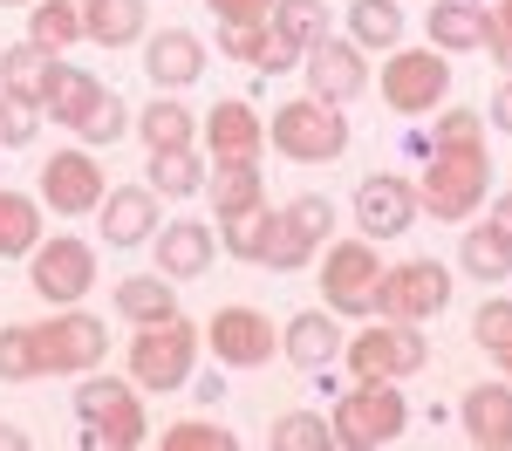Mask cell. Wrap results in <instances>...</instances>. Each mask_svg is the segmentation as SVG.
I'll use <instances>...</instances> for the list:
<instances>
[{"instance_id": "obj_11", "label": "cell", "mask_w": 512, "mask_h": 451, "mask_svg": "<svg viewBox=\"0 0 512 451\" xmlns=\"http://www.w3.org/2000/svg\"><path fill=\"white\" fill-rule=\"evenodd\" d=\"M444 308H451V267L437 260H403L376 287V315H396V322H431Z\"/></svg>"}, {"instance_id": "obj_21", "label": "cell", "mask_w": 512, "mask_h": 451, "mask_svg": "<svg viewBox=\"0 0 512 451\" xmlns=\"http://www.w3.org/2000/svg\"><path fill=\"white\" fill-rule=\"evenodd\" d=\"M212 253H219V240H212L205 219H171V226L158 233V274H171V281H198V274L212 267Z\"/></svg>"}, {"instance_id": "obj_23", "label": "cell", "mask_w": 512, "mask_h": 451, "mask_svg": "<svg viewBox=\"0 0 512 451\" xmlns=\"http://www.w3.org/2000/svg\"><path fill=\"white\" fill-rule=\"evenodd\" d=\"M137 137H144V151H192L198 117L185 103H171V89H158V103H144V117H137Z\"/></svg>"}, {"instance_id": "obj_31", "label": "cell", "mask_w": 512, "mask_h": 451, "mask_svg": "<svg viewBox=\"0 0 512 451\" xmlns=\"http://www.w3.org/2000/svg\"><path fill=\"white\" fill-rule=\"evenodd\" d=\"M41 246V205L28 192H0V260H28Z\"/></svg>"}, {"instance_id": "obj_15", "label": "cell", "mask_w": 512, "mask_h": 451, "mask_svg": "<svg viewBox=\"0 0 512 451\" xmlns=\"http://www.w3.org/2000/svg\"><path fill=\"white\" fill-rule=\"evenodd\" d=\"M198 144H205L219 164H260V151H267V123H260L253 103L219 96V103L205 110V123H198Z\"/></svg>"}, {"instance_id": "obj_47", "label": "cell", "mask_w": 512, "mask_h": 451, "mask_svg": "<svg viewBox=\"0 0 512 451\" xmlns=\"http://www.w3.org/2000/svg\"><path fill=\"white\" fill-rule=\"evenodd\" d=\"M492 226H499V233H512V192H499V199H492Z\"/></svg>"}, {"instance_id": "obj_34", "label": "cell", "mask_w": 512, "mask_h": 451, "mask_svg": "<svg viewBox=\"0 0 512 451\" xmlns=\"http://www.w3.org/2000/svg\"><path fill=\"white\" fill-rule=\"evenodd\" d=\"M205 192H212V212H219V219L267 199V185H260V164H219V171L205 178Z\"/></svg>"}, {"instance_id": "obj_37", "label": "cell", "mask_w": 512, "mask_h": 451, "mask_svg": "<svg viewBox=\"0 0 512 451\" xmlns=\"http://www.w3.org/2000/svg\"><path fill=\"white\" fill-rule=\"evenodd\" d=\"M472 342L499 363V376L512 383V301H485L472 315Z\"/></svg>"}, {"instance_id": "obj_25", "label": "cell", "mask_w": 512, "mask_h": 451, "mask_svg": "<svg viewBox=\"0 0 512 451\" xmlns=\"http://www.w3.org/2000/svg\"><path fill=\"white\" fill-rule=\"evenodd\" d=\"M458 267L472 274V281H506L512 274V233H499L492 219H478V226H465V240H458Z\"/></svg>"}, {"instance_id": "obj_9", "label": "cell", "mask_w": 512, "mask_h": 451, "mask_svg": "<svg viewBox=\"0 0 512 451\" xmlns=\"http://www.w3.org/2000/svg\"><path fill=\"white\" fill-rule=\"evenodd\" d=\"M444 96H451L444 48H396L390 62H383V103H390L396 117H431Z\"/></svg>"}, {"instance_id": "obj_39", "label": "cell", "mask_w": 512, "mask_h": 451, "mask_svg": "<svg viewBox=\"0 0 512 451\" xmlns=\"http://www.w3.org/2000/svg\"><path fill=\"white\" fill-rule=\"evenodd\" d=\"M41 356H35V328H0V383H35Z\"/></svg>"}, {"instance_id": "obj_26", "label": "cell", "mask_w": 512, "mask_h": 451, "mask_svg": "<svg viewBox=\"0 0 512 451\" xmlns=\"http://www.w3.org/2000/svg\"><path fill=\"white\" fill-rule=\"evenodd\" d=\"M103 96V82L89 76V69H76V62H55V76H48V89H41V117H55V123H69L76 130L82 110Z\"/></svg>"}, {"instance_id": "obj_36", "label": "cell", "mask_w": 512, "mask_h": 451, "mask_svg": "<svg viewBox=\"0 0 512 451\" xmlns=\"http://www.w3.org/2000/svg\"><path fill=\"white\" fill-rule=\"evenodd\" d=\"M267 445L274 451H328L335 445V424H328L321 410H287V417H274Z\"/></svg>"}, {"instance_id": "obj_4", "label": "cell", "mask_w": 512, "mask_h": 451, "mask_svg": "<svg viewBox=\"0 0 512 451\" xmlns=\"http://www.w3.org/2000/svg\"><path fill=\"white\" fill-rule=\"evenodd\" d=\"M76 417L89 424V445L96 451H137L151 438L130 376H82L76 383Z\"/></svg>"}, {"instance_id": "obj_12", "label": "cell", "mask_w": 512, "mask_h": 451, "mask_svg": "<svg viewBox=\"0 0 512 451\" xmlns=\"http://www.w3.org/2000/svg\"><path fill=\"white\" fill-rule=\"evenodd\" d=\"M205 349H212L219 363H233V369H260V363H274V349H280L274 315H260V308L233 301V308L205 315Z\"/></svg>"}, {"instance_id": "obj_18", "label": "cell", "mask_w": 512, "mask_h": 451, "mask_svg": "<svg viewBox=\"0 0 512 451\" xmlns=\"http://www.w3.org/2000/svg\"><path fill=\"white\" fill-rule=\"evenodd\" d=\"M144 76L158 82V89H192L198 76H205V41L192 35V28H158V35L144 41Z\"/></svg>"}, {"instance_id": "obj_45", "label": "cell", "mask_w": 512, "mask_h": 451, "mask_svg": "<svg viewBox=\"0 0 512 451\" xmlns=\"http://www.w3.org/2000/svg\"><path fill=\"white\" fill-rule=\"evenodd\" d=\"M212 7V21L219 28H239V21H267L274 14V0H205Z\"/></svg>"}, {"instance_id": "obj_16", "label": "cell", "mask_w": 512, "mask_h": 451, "mask_svg": "<svg viewBox=\"0 0 512 451\" xmlns=\"http://www.w3.org/2000/svg\"><path fill=\"white\" fill-rule=\"evenodd\" d=\"M301 69H308V89H315L321 103H355L362 89H369V55L342 35H321L308 55H301Z\"/></svg>"}, {"instance_id": "obj_35", "label": "cell", "mask_w": 512, "mask_h": 451, "mask_svg": "<svg viewBox=\"0 0 512 451\" xmlns=\"http://www.w3.org/2000/svg\"><path fill=\"white\" fill-rule=\"evenodd\" d=\"M267 226H274V205H246V212H226L219 219V246L233 253V260H253L260 267V246H267Z\"/></svg>"}, {"instance_id": "obj_43", "label": "cell", "mask_w": 512, "mask_h": 451, "mask_svg": "<svg viewBox=\"0 0 512 451\" xmlns=\"http://www.w3.org/2000/svg\"><path fill=\"white\" fill-rule=\"evenodd\" d=\"M267 21H239V28H219V48H226V55H239V62H253V69H260V62H267Z\"/></svg>"}, {"instance_id": "obj_32", "label": "cell", "mask_w": 512, "mask_h": 451, "mask_svg": "<svg viewBox=\"0 0 512 451\" xmlns=\"http://www.w3.org/2000/svg\"><path fill=\"white\" fill-rule=\"evenodd\" d=\"M349 41L355 48H396V41H403V0H355L349 7Z\"/></svg>"}, {"instance_id": "obj_46", "label": "cell", "mask_w": 512, "mask_h": 451, "mask_svg": "<svg viewBox=\"0 0 512 451\" xmlns=\"http://www.w3.org/2000/svg\"><path fill=\"white\" fill-rule=\"evenodd\" d=\"M485 130H506L512 137V76L492 89V110H485Z\"/></svg>"}, {"instance_id": "obj_10", "label": "cell", "mask_w": 512, "mask_h": 451, "mask_svg": "<svg viewBox=\"0 0 512 451\" xmlns=\"http://www.w3.org/2000/svg\"><path fill=\"white\" fill-rule=\"evenodd\" d=\"M28 287H35L48 308H76L82 294L96 287V246L69 240V233L41 240L35 253H28Z\"/></svg>"}, {"instance_id": "obj_6", "label": "cell", "mask_w": 512, "mask_h": 451, "mask_svg": "<svg viewBox=\"0 0 512 451\" xmlns=\"http://www.w3.org/2000/svg\"><path fill=\"white\" fill-rule=\"evenodd\" d=\"M328 424H335V445L383 451V445H396V438L410 431V404H403L396 383H355L349 397L328 410Z\"/></svg>"}, {"instance_id": "obj_19", "label": "cell", "mask_w": 512, "mask_h": 451, "mask_svg": "<svg viewBox=\"0 0 512 451\" xmlns=\"http://www.w3.org/2000/svg\"><path fill=\"white\" fill-rule=\"evenodd\" d=\"M458 424L478 451H512V383H472L458 397Z\"/></svg>"}, {"instance_id": "obj_29", "label": "cell", "mask_w": 512, "mask_h": 451, "mask_svg": "<svg viewBox=\"0 0 512 451\" xmlns=\"http://www.w3.org/2000/svg\"><path fill=\"white\" fill-rule=\"evenodd\" d=\"M55 62H62L55 48H41V41H14V48L0 55V89L41 103V89H48V76H55Z\"/></svg>"}, {"instance_id": "obj_38", "label": "cell", "mask_w": 512, "mask_h": 451, "mask_svg": "<svg viewBox=\"0 0 512 451\" xmlns=\"http://www.w3.org/2000/svg\"><path fill=\"white\" fill-rule=\"evenodd\" d=\"M123 130H130V110H123V96L117 89H103L89 110H82V123H76V137L82 144H117Z\"/></svg>"}, {"instance_id": "obj_20", "label": "cell", "mask_w": 512, "mask_h": 451, "mask_svg": "<svg viewBox=\"0 0 512 451\" xmlns=\"http://www.w3.org/2000/svg\"><path fill=\"white\" fill-rule=\"evenodd\" d=\"M342 322H328V308H301V315H287V328H280V349H287V363L301 369H328L335 356H342Z\"/></svg>"}, {"instance_id": "obj_44", "label": "cell", "mask_w": 512, "mask_h": 451, "mask_svg": "<svg viewBox=\"0 0 512 451\" xmlns=\"http://www.w3.org/2000/svg\"><path fill=\"white\" fill-rule=\"evenodd\" d=\"M485 55L512 76V0H492L485 7Z\"/></svg>"}, {"instance_id": "obj_5", "label": "cell", "mask_w": 512, "mask_h": 451, "mask_svg": "<svg viewBox=\"0 0 512 451\" xmlns=\"http://www.w3.org/2000/svg\"><path fill=\"white\" fill-rule=\"evenodd\" d=\"M342 363H349L355 383H396V376H417V369L431 363V342H424L417 322L383 315V322H369L362 335L342 342Z\"/></svg>"}, {"instance_id": "obj_42", "label": "cell", "mask_w": 512, "mask_h": 451, "mask_svg": "<svg viewBox=\"0 0 512 451\" xmlns=\"http://www.w3.org/2000/svg\"><path fill=\"white\" fill-rule=\"evenodd\" d=\"M239 438L205 424V417H185V424H164V451H233Z\"/></svg>"}, {"instance_id": "obj_1", "label": "cell", "mask_w": 512, "mask_h": 451, "mask_svg": "<svg viewBox=\"0 0 512 451\" xmlns=\"http://www.w3.org/2000/svg\"><path fill=\"white\" fill-rule=\"evenodd\" d=\"M492 192V151H485V137H451V144H431V164H424V178H417V199L431 219H472L478 205Z\"/></svg>"}, {"instance_id": "obj_49", "label": "cell", "mask_w": 512, "mask_h": 451, "mask_svg": "<svg viewBox=\"0 0 512 451\" xmlns=\"http://www.w3.org/2000/svg\"><path fill=\"white\" fill-rule=\"evenodd\" d=\"M0 7H35V0H0Z\"/></svg>"}, {"instance_id": "obj_24", "label": "cell", "mask_w": 512, "mask_h": 451, "mask_svg": "<svg viewBox=\"0 0 512 451\" xmlns=\"http://www.w3.org/2000/svg\"><path fill=\"white\" fill-rule=\"evenodd\" d=\"M117 315L137 322V328L178 315V281H171V274H123L117 281Z\"/></svg>"}, {"instance_id": "obj_7", "label": "cell", "mask_w": 512, "mask_h": 451, "mask_svg": "<svg viewBox=\"0 0 512 451\" xmlns=\"http://www.w3.org/2000/svg\"><path fill=\"white\" fill-rule=\"evenodd\" d=\"M35 356L41 376H89V369L110 356V322L89 315V308H55L48 322H35Z\"/></svg>"}, {"instance_id": "obj_22", "label": "cell", "mask_w": 512, "mask_h": 451, "mask_svg": "<svg viewBox=\"0 0 512 451\" xmlns=\"http://www.w3.org/2000/svg\"><path fill=\"white\" fill-rule=\"evenodd\" d=\"M151 35V14L144 0H82V41L96 48H130V41Z\"/></svg>"}, {"instance_id": "obj_8", "label": "cell", "mask_w": 512, "mask_h": 451, "mask_svg": "<svg viewBox=\"0 0 512 451\" xmlns=\"http://www.w3.org/2000/svg\"><path fill=\"white\" fill-rule=\"evenodd\" d=\"M376 287H383L376 240H328V267H321L328 315H376Z\"/></svg>"}, {"instance_id": "obj_27", "label": "cell", "mask_w": 512, "mask_h": 451, "mask_svg": "<svg viewBox=\"0 0 512 451\" xmlns=\"http://www.w3.org/2000/svg\"><path fill=\"white\" fill-rule=\"evenodd\" d=\"M424 28H431V48H444V55L465 48L472 55V48H485V7L478 0H431V21Z\"/></svg>"}, {"instance_id": "obj_33", "label": "cell", "mask_w": 512, "mask_h": 451, "mask_svg": "<svg viewBox=\"0 0 512 451\" xmlns=\"http://www.w3.org/2000/svg\"><path fill=\"white\" fill-rule=\"evenodd\" d=\"M28 41H41V48H76L82 41V0H35L28 7Z\"/></svg>"}, {"instance_id": "obj_2", "label": "cell", "mask_w": 512, "mask_h": 451, "mask_svg": "<svg viewBox=\"0 0 512 451\" xmlns=\"http://www.w3.org/2000/svg\"><path fill=\"white\" fill-rule=\"evenodd\" d=\"M267 144L294 164H335L349 151V117H342V103H321L315 89H308V96H294V103L274 110Z\"/></svg>"}, {"instance_id": "obj_48", "label": "cell", "mask_w": 512, "mask_h": 451, "mask_svg": "<svg viewBox=\"0 0 512 451\" xmlns=\"http://www.w3.org/2000/svg\"><path fill=\"white\" fill-rule=\"evenodd\" d=\"M0 451H28V431H14V424H0Z\"/></svg>"}, {"instance_id": "obj_3", "label": "cell", "mask_w": 512, "mask_h": 451, "mask_svg": "<svg viewBox=\"0 0 512 451\" xmlns=\"http://www.w3.org/2000/svg\"><path fill=\"white\" fill-rule=\"evenodd\" d=\"M198 335L185 315H164V322H144L137 335H130V356H123V369H130V383L137 390H185L192 383V363H198Z\"/></svg>"}, {"instance_id": "obj_17", "label": "cell", "mask_w": 512, "mask_h": 451, "mask_svg": "<svg viewBox=\"0 0 512 451\" xmlns=\"http://www.w3.org/2000/svg\"><path fill=\"white\" fill-rule=\"evenodd\" d=\"M96 233H103V246H117V253L158 240V192L151 185H110L103 205H96Z\"/></svg>"}, {"instance_id": "obj_30", "label": "cell", "mask_w": 512, "mask_h": 451, "mask_svg": "<svg viewBox=\"0 0 512 451\" xmlns=\"http://www.w3.org/2000/svg\"><path fill=\"white\" fill-rule=\"evenodd\" d=\"M267 35H274L280 48H294V55H308V48L328 35V0H274Z\"/></svg>"}, {"instance_id": "obj_13", "label": "cell", "mask_w": 512, "mask_h": 451, "mask_svg": "<svg viewBox=\"0 0 512 451\" xmlns=\"http://www.w3.org/2000/svg\"><path fill=\"white\" fill-rule=\"evenodd\" d=\"M417 212H424L417 185L396 178V171H369L355 185V226H362V240H403L417 226Z\"/></svg>"}, {"instance_id": "obj_41", "label": "cell", "mask_w": 512, "mask_h": 451, "mask_svg": "<svg viewBox=\"0 0 512 451\" xmlns=\"http://www.w3.org/2000/svg\"><path fill=\"white\" fill-rule=\"evenodd\" d=\"M280 212L294 219V233H301L308 246H328V233H335V205L321 199V192H301V199H287Z\"/></svg>"}, {"instance_id": "obj_40", "label": "cell", "mask_w": 512, "mask_h": 451, "mask_svg": "<svg viewBox=\"0 0 512 451\" xmlns=\"http://www.w3.org/2000/svg\"><path fill=\"white\" fill-rule=\"evenodd\" d=\"M35 137H41V103L0 89V144H7V151H28Z\"/></svg>"}, {"instance_id": "obj_28", "label": "cell", "mask_w": 512, "mask_h": 451, "mask_svg": "<svg viewBox=\"0 0 512 451\" xmlns=\"http://www.w3.org/2000/svg\"><path fill=\"white\" fill-rule=\"evenodd\" d=\"M205 158H198V144L192 151H151L144 158V185L158 192V199H192V192H205Z\"/></svg>"}, {"instance_id": "obj_14", "label": "cell", "mask_w": 512, "mask_h": 451, "mask_svg": "<svg viewBox=\"0 0 512 451\" xmlns=\"http://www.w3.org/2000/svg\"><path fill=\"white\" fill-rule=\"evenodd\" d=\"M103 164L89 158V144L76 151H55V158H41V205H55L62 219H76V212H96L103 205Z\"/></svg>"}]
</instances>
